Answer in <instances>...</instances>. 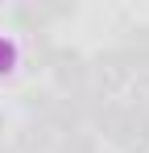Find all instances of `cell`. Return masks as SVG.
I'll list each match as a JSON object with an SVG mask.
<instances>
[{
	"label": "cell",
	"instance_id": "3",
	"mask_svg": "<svg viewBox=\"0 0 149 153\" xmlns=\"http://www.w3.org/2000/svg\"><path fill=\"white\" fill-rule=\"evenodd\" d=\"M133 112L137 116H149V79H141L137 91H133Z\"/></svg>",
	"mask_w": 149,
	"mask_h": 153
},
{
	"label": "cell",
	"instance_id": "1",
	"mask_svg": "<svg viewBox=\"0 0 149 153\" xmlns=\"http://www.w3.org/2000/svg\"><path fill=\"white\" fill-rule=\"evenodd\" d=\"M83 75H87V66H83L79 54H58V79H62V87L83 83Z\"/></svg>",
	"mask_w": 149,
	"mask_h": 153
},
{
	"label": "cell",
	"instance_id": "2",
	"mask_svg": "<svg viewBox=\"0 0 149 153\" xmlns=\"http://www.w3.org/2000/svg\"><path fill=\"white\" fill-rule=\"evenodd\" d=\"M124 62H128V66H137V62H149V29H141V33L128 42V50H124Z\"/></svg>",
	"mask_w": 149,
	"mask_h": 153
},
{
	"label": "cell",
	"instance_id": "4",
	"mask_svg": "<svg viewBox=\"0 0 149 153\" xmlns=\"http://www.w3.org/2000/svg\"><path fill=\"white\" fill-rule=\"evenodd\" d=\"M13 62H17V50L0 37V75H4V71H13Z\"/></svg>",
	"mask_w": 149,
	"mask_h": 153
}]
</instances>
